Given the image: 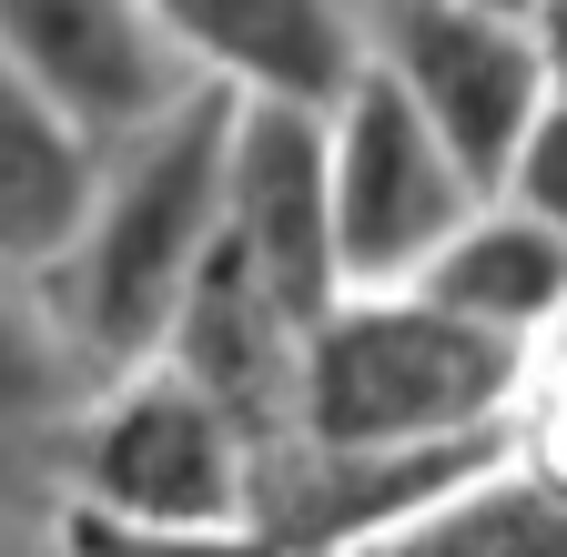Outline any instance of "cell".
<instances>
[{"label":"cell","instance_id":"obj_6","mask_svg":"<svg viewBox=\"0 0 567 557\" xmlns=\"http://www.w3.org/2000/svg\"><path fill=\"white\" fill-rule=\"evenodd\" d=\"M507 456H517L507 426L446 436V446H305V436H284L274 456H254L244 527H264L284 557H354V547L415 527L425 507L507 476Z\"/></svg>","mask_w":567,"mask_h":557},{"label":"cell","instance_id":"obj_8","mask_svg":"<svg viewBox=\"0 0 567 557\" xmlns=\"http://www.w3.org/2000/svg\"><path fill=\"white\" fill-rule=\"evenodd\" d=\"M254 274L284 295L305 334L344 305V254H334V122L295 102H244L234 132V224Z\"/></svg>","mask_w":567,"mask_h":557},{"label":"cell","instance_id":"obj_2","mask_svg":"<svg viewBox=\"0 0 567 557\" xmlns=\"http://www.w3.org/2000/svg\"><path fill=\"white\" fill-rule=\"evenodd\" d=\"M527 344L476 334L425 295H344L305 334V446H446L517 415Z\"/></svg>","mask_w":567,"mask_h":557},{"label":"cell","instance_id":"obj_7","mask_svg":"<svg viewBox=\"0 0 567 557\" xmlns=\"http://www.w3.org/2000/svg\"><path fill=\"white\" fill-rule=\"evenodd\" d=\"M0 51L31 92H51L82 122L92 153H122L193 92L173 31L142 0H0Z\"/></svg>","mask_w":567,"mask_h":557},{"label":"cell","instance_id":"obj_11","mask_svg":"<svg viewBox=\"0 0 567 557\" xmlns=\"http://www.w3.org/2000/svg\"><path fill=\"white\" fill-rule=\"evenodd\" d=\"M102 163L112 153H92L82 122H71L51 92H31L11 72V51H0V264L51 274L71 244H82Z\"/></svg>","mask_w":567,"mask_h":557},{"label":"cell","instance_id":"obj_18","mask_svg":"<svg viewBox=\"0 0 567 557\" xmlns=\"http://www.w3.org/2000/svg\"><path fill=\"white\" fill-rule=\"evenodd\" d=\"M537 51H547V72L567 82V0H537Z\"/></svg>","mask_w":567,"mask_h":557},{"label":"cell","instance_id":"obj_9","mask_svg":"<svg viewBox=\"0 0 567 557\" xmlns=\"http://www.w3.org/2000/svg\"><path fill=\"white\" fill-rule=\"evenodd\" d=\"M163 365L224 405L234 436H244L254 456H274L284 436H295V405H305V324L284 314V295L254 274V254H244L234 234L213 244L203 285L183 295Z\"/></svg>","mask_w":567,"mask_h":557},{"label":"cell","instance_id":"obj_10","mask_svg":"<svg viewBox=\"0 0 567 557\" xmlns=\"http://www.w3.org/2000/svg\"><path fill=\"white\" fill-rule=\"evenodd\" d=\"M173 51L203 61V82H234L244 102H295V112H344L365 82V21L354 0H142Z\"/></svg>","mask_w":567,"mask_h":557},{"label":"cell","instance_id":"obj_4","mask_svg":"<svg viewBox=\"0 0 567 557\" xmlns=\"http://www.w3.org/2000/svg\"><path fill=\"white\" fill-rule=\"evenodd\" d=\"M61 466H71V507H102L122 527H244V486H254V446L234 436V415L173 365L112 385Z\"/></svg>","mask_w":567,"mask_h":557},{"label":"cell","instance_id":"obj_14","mask_svg":"<svg viewBox=\"0 0 567 557\" xmlns=\"http://www.w3.org/2000/svg\"><path fill=\"white\" fill-rule=\"evenodd\" d=\"M92 385V365L61 344V324L21 295H0V426H41Z\"/></svg>","mask_w":567,"mask_h":557},{"label":"cell","instance_id":"obj_5","mask_svg":"<svg viewBox=\"0 0 567 557\" xmlns=\"http://www.w3.org/2000/svg\"><path fill=\"white\" fill-rule=\"evenodd\" d=\"M486 214V193L456 173V153L425 132V112L365 61L354 102L334 112V254L344 295H415V274L436 264L466 224Z\"/></svg>","mask_w":567,"mask_h":557},{"label":"cell","instance_id":"obj_1","mask_svg":"<svg viewBox=\"0 0 567 557\" xmlns=\"http://www.w3.org/2000/svg\"><path fill=\"white\" fill-rule=\"evenodd\" d=\"M234 132H244V92L193 82L153 132H132L102 163L82 244L41 274V314L92 375H132L142 355L173 344L183 295L203 285L213 244L234 224Z\"/></svg>","mask_w":567,"mask_h":557},{"label":"cell","instance_id":"obj_16","mask_svg":"<svg viewBox=\"0 0 567 557\" xmlns=\"http://www.w3.org/2000/svg\"><path fill=\"white\" fill-rule=\"evenodd\" d=\"M507 436H517V476H537V486L567 497V324L547 344H527V385H517Z\"/></svg>","mask_w":567,"mask_h":557},{"label":"cell","instance_id":"obj_13","mask_svg":"<svg viewBox=\"0 0 567 557\" xmlns=\"http://www.w3.org/2000/svg\"><path fill=\"white\" fill-rule=\"evenodd\" d=\"M354 557H567V497L507 466V476H486V486H466V497L425 507L415 527L354 547Z\"/></svg>","mask_w":567,"mask_h":557},{"label":"cell","instance_id":"obj_17","mask_svg":"<svg viewBox=\"0 0 567 557\" xmlns=\"http://www.w3.org/2000/svg\"><path fill=\"white\" fill-rule=\"evenodd\" d=\"M507 193H517V214H537V224L567 244V82H557V102L537 112L527 153H517V173H507Z\"/></svg>","mask_w":567,"mask_h":557},{"label":"cell","instance_id":"obj_3","mask_svg":"<svg viewBox=\"0 0 567 557\" xmlns=\"http://www.w3.org/2000/svg\"><path fill=\"white\" fill-rule=\"evenodd\" d=\"M354 21H365V61L425 112V132L456 153V173L496 193L517 173L537 112L557 102L537 31L507 11H476V0H354Z\"/></svg>","mask_w":567,"mask_h":557},{"label":"cell","instance_id":"obj_15","mask_svg":"<svg viewBox=\"0 0 567 557\" xmlns=\"http://www.w3.org/2000/svg\"><path fill=\"white\" fill-rule=\"evenodd\" d=\"M61 557H284L264 527H122L102 507H61Z\"/></svg>","mask_w":567,"mask_h":557},{"label":"cell","instance_id":"obj_12","mask_svg":"<svg viewBox=\"0 0 567 557\" xmlns=\"http://www.w3.org/2000/svg\"><path fill=\"white\" fill-rule=\"evenodd\" d=\"M415 295L507 344H547L567 324V244L537 214H476L436 264L415 274Z\"/></svg>","mask_w":567,"mask_h":557},{"label":"cell","instance_id":"obj_19","mask_svg":"<svg viewBox=\"0 0 567 557\" xmlns=\"http://www.w3.org/2000/svg\"><path fill=\"white\" fill-rule=\"evenodd\" d=\"M476 11H507V21H527V31H537V0H476Z\"/></svg>","mask_w":567,"mask_h":557}]
</instances>
